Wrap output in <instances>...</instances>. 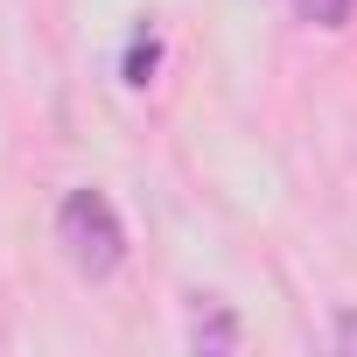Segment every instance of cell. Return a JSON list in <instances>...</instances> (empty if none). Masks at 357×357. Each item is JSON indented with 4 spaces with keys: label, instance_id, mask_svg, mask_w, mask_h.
Returning <instances> with one entry per match:
<instances>
[{
    "label": "cell",
    "instance_id": "obj_1",
    "mask_svg": "<svg viewBox=\"0 0 357 357\" xmlns=\"http://www.w3.org/2000/svg\"><path fill=\"white\" fill-rule=\"evenodd\" d=\"M56 245L70 252L77 273L105 280L119 259H126V231H119V211L98 197V190H70L63 211H56Z\"/></svg>",
    "mask_w": 357,
    "mask_h": 357
},
{
    "label": "cell",
    "instance_id": "obj_2",
    "mask_svg": "<svg viewBox=\"0 0 357 357\" xmlns=\"http://www.w3.org/2000/svg\"><path fill=\"white\" fill-rule=\"evenodd\" d=\"M357 15V0H301V22H315V29H343Z\"/></svg>",
    "mask_w": 357,
    "mask_h": 357
},
{
    "label": "cell",
    "instance_id": "obj_3",
    "mask_svg": "<svg viewBox=\"0 0 357 357\" xmlns=\"http://www.w3.org/2000/svg\"><path fill=\"white\" fill-rule=\"evenodd\" d=\"M147 70H154V36H133V50H126V84H147Z\"/></svg>",
    "mask_w": 357,
    "mask_h": 357
},
{
    "label": "cell",
    "instance_id": "obj_4",
    "mask_svg": "<svg viewBox=\"0 0 357 357\" xmlns=\"http://www.w3.org/2000/svg\"><path fill=\"white\" fill-rule=\"evenodd\" d=\"M190 336H197V350H204V343H211V350H225V343H231V315H211V322H197Z\"/></svg>",
    "mask_w": 357,
    "mask_h": 357
},
{
    "label": "cell",
    "instance_id": "obj_5",
    "mask_svg": "<svg viewBox=\"0 0 357 357\" xmlns=\"http://www.w3.org/2000/svg\"><path fill=\"white\" fill-rule=\"evenodd\" d=\"M329 343H336L343 357H357V308H343V315H336V329H329Z\"/></svg>",
    "mask_w": 357,
    "mask_h": 357
}]
</instances>
